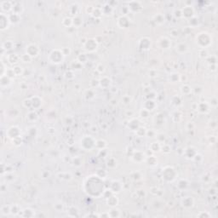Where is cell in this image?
Masks as SVG:
<instances>
[{"instance_id":"obj_1","label":"cell","mask_w":218,"mask_h":218,"mask_svg":"<svg viewBox=\"0 0 218 218\" xmlns=\"http://www.w3.org/2000/svg\"><path fill=\"white\" fill-rule=\"evenodd\" d=\"M196 43L199 47L205 49L212 43V37L206 32H201L196 36Z\"/></svg>"},{"instance_id":"obj_2","label":"cell","mask_w":218,"mask_h":218,"mask_svg":"<svg viewBox=\"0 0 218 218\" xmlns=\"http://www.w3.org/2000/svg\"><path fill=\"white\" fill-rule=\"evenodd\" d=\"M64 54L62 53V50H59V49H56V50H53L49 56V59L55 64H59L61 62H62L64 60Z\"/></svg>"},{"instance_id":"obj_3","label":"cell","mask_w":218,"mask_h":218,"mask_svg":"<svg viewBox=\"0 0 218 218\" xmlns=\"http://www.w3.org/2000/svg\"><path fill=\"white\" fill-rule=\"evenodd\" d=\"M176 175L177 174L175 172V170L171 166H167L163 170V173H162L163 179L168 181V182L175 181V178H176Z\"/></svg>"},{"instance_id":"obj_4","label":"cell","mask_w":218,"mask_h":218,"mask_svg":"<svg viewBox=\"0 0 218 218\" xmlns=\"http://www.w3.org/2000/svg\"><path fill=\"white\" fill-rule=\"evenodd\" d=\"M96 140L90 135H85L84 136L83 139L81 140V146L85 150H90L94 147L96 148Z\"/></svg>"},{"instance_id":"obj_5","label":"cell","mask_w":218,"mask_h":218,"mask_svg":"<svg viewBox=\"0 0 218 218\" xmlns=\"http://www.w3.org/2000/svg\"><path fill=\"white\" fill-rule=\"evenodd\" d=\"M27 54H28L32 58L36 57L39 54V48L34 44H30L27 46Z\"/></svg>"},{"instance_id":"obj_6","label":"cell","mask_w":218,"mask_h":218,"mask_svg":"<svg viewBox=\"0 0 218 218\" xmlns=\"http://www.w3.org/2000/svg\"><path fill=\"white\" fill-rule=\"evenodd\" d=\"M84 46L86 50L92 52L96 50L97 46H98V44H97V41L96 40V38H90V39H87L86 43L84 44Z\"/></svg>"},{"instance_id":"obj_7","label":"cell","mask_w":218,"mask_h":218,"mask_svg":"<svg viewBox=\"0 0 218 218\" xmlns=\"http://www.w3.org/2000/svg\"><path fill=\"white\" fill-rule=\"evenodd\" d=\"M181 15L186 18H192L194 16V9L192 6H185L181 9Z\"/></svg>"},{"instance_id":"obj_8","label":"cell","mask_w":218,"mask_h":218,"mask_svg":"<svg viewBox=\"0 0 218 218\" xmlns=\"http://www.w3.org/2000/svg\"><path fill=\"white\" fill-rule=\"evenodd\" d=\"M9 23V15H5L4 13H1V21H0V27H1V30H4V29L8 28Z\"/></svg>"},{"instance_id":"obj_9","label":"cell","mask_w":218,"mask_h":218,"mask_svg":"<svg viewBox=\"0 0 218 218\" xmlns=\"http://www.w3.org/2000/svg\"><path fill=\"white\" fill-rule=\"evenodd\" d=\"M123 188V184L120 182L119 181H112L111 183V188H110V190H111L112 193H119L121 192Z\"/></svg>"},{"instance_id":"obj_10","label":"cell","mask_w":218,"mask_h":218,"mask_svg":"<svg viewBox=\"0 0 218 218\" xmlns=\"http://www.w3.org/2000/svg\"><path fill=\"white\" fill-rule=\"evenodd\" d=\"M20 134H21L20 129L16 126L10 127V128L8 129V132H7L8 136L9 138H12V139L17 137V136H20Z\"/></svg>"},{"instance_id":"obj_11","label":"cell","mask_w":218,"mask_h":218,"mask_svg":"<svg viewBox=\"0 0 218 218\" xmlns=\"http://www.w3.org/2000/svg\"><path fill=\"white\" fill-rule=\"evenodd\" d=\"M139 46L142 50H148L151 46V40L149 38L144 37L139 40Z\"/></svg>"},{"instance_id":"obj_12","label":"cell","mask_w":218,"mask_h":218,"mask_svg":"<svg viewBox=\"0 0 218 218\" xmlns=\"http://www.w3.org/2000/svg\"><path fill=\"white\" fill-rule=\"evenodd\" d=\"M129 25V20L126 15H121L118 19V26L121 28H125Z\"/></svg>"},{"instance_id":"obj_13","label":"cell","mask_w":218,"mask_h":218,"mask_svg":"<svg viewBox=\"0 0 218 218\" xmlns=\"http://www.w3.org/2000/svg\"><path fill=\"white\" fill-rule=\"evenodd\" d=\"M198 154L196 149L193 147H188L185 150H183V154H185L186 158H193L194 156Z\"/></svg>"},{"instance_id":"obj_14","label":"cell","mask_w":218,"mask_h":218,"mask_svg":"<svg viewBox=\"0 0 218 218\" xmlns=\"http://www.w3.org/2000/svg\"><path fill=\"white\" fill-rule=\"evenodd\" d=\"M158 44H159V46H160V48L165 49V50H166V49H169V47L171 45V42L168 38L162 37L160 39L158 40Z\"/></svg>"},{"instance_id":"obj_15","label":"cell","mask_w":218,"mask_h":218,"mask_svg":"<svg viewBox=\"0 0 218 218\" xmlns=\"http://www.w3.org/2000/svg\"><path fill=\"white\" fill-rule=\"evenodd\" d=\"M181 204L185 208H191L193 206L194 204V200L192 197H185L182 200H181Z\"/></svg>"},{"instance_id":"obj_16","label":"cell","mask_w":218,"mask_h":218,"mask_svg":"<svg viewBox=\"0 0 218 218\" xmlns=\"http://www.w3.org/2000/svg\"><path fill=\"white\" fill-rule=\"evenodd\" d=\"M112 84V80L107 77H103L99 81V85L102 88H108Z\"/></svg>"},{"instance_id":"obj_17","label":"cell","mask_w":218,"mask_h":218,"mask_svg":"<svg viewBox=\"0 0 218 218\" xmlns=\"http://www.w3.org/2000/svg\"><path fill=\"white\" fill-rule=\"evenodd\" d=\"M133 4L135 5H133L131 2L129 3V9H131V10L134 11V12H137L139 11L140 9H142V4L141 3L138 2V1H133Z\"/></svg>"},{"instance_id":"obj_18","label":"cell","mask_w":218,"mask_h":218,"mask_svg":"<svg viewBox=\"0 0 218 218\" xmlns=\"http://www.w3.org/2000/svg\"><path fill=\"white\" fill-rule=\"evenodd\" d=\"M155 107H156L155 102H154V101L151 100V99L148 100L147 102H145V104H144V108L146 110H148V111H149V112L152 111V110L155 108Z\"/></svg>"},{"instance_id":"obj_19","label":"cell","mask_w":218,"mask_h":218,"mask_svg":"<svg viewBox=\"0 0 218 218\" xmlns=\"http://www.w3.org/2000/svg\"><path fill=\"white\" fill-rule=\"evenodd\" d=\"M197 109L199 111L200 113H207L209 111V105L206 102H200L197 105Z\"/></svg>"},{"instance_id":"obj_20","label":"cell","mask_w":218,"mask_h":218,"mask_svg":"<svg viewBox=\"0 0 218 218\" xmlns=\"http://www.w3.org/2000/svg\"><path fill=\"white\" fill-rule=\"evenodd\" d=\"M9 19L10 23L16 24V23H18V22H20V21H21V15L16 14V13H13V14L9 15Z\"/></svg>"},{"instance_id":"obj_21","label":"cell","mask_w":218,"mask_h":218,"mask_svg":"<svg viewBox=\"0 0 218 218\" xmlns=\"http://www.w3.org/2000/svg\"><path fill=\"white\" fill-rule=\"evenodd\" d=\"M12 9H13V11H14V13L21 15V13L22 12V10H23V7H22V4L21 3L16 2L15 4L12 6Z\"/></svg>"},{"instance_id":"obj_22","label":"cell","mask_w":218,"mask_h":218,"mask_svg":"<svg viewBox=\"0 0 218 218\" xmlns=\"http://www.w3.org/2000/svg\"><path fill=\"white\" fill-rule=\"evenodd\" d=\"M119 199L115 196H110L107 198V204L112 207H114L116 205H118Z\"/></svg>"},{"instance_id":"obj_23","label":"cell","mask_w":218,"mask_h":218,"mask_svg":"<svg viewBox=\"0 0 218 218\" xmlns=\"http://www.w3.org/2000/svg\"><path fill=\"white\" fill-rule=\"evenodd\" d=\"M150 150L152 152H154L160 151L161 150V145H160V143H159V142H152L151 144V146H150Z\"/></svg>"},{"instance_id":"obj_24","label":"cell","mask_w":218,"mask_h":218,"mask_svg":"<svg viewBox=\"0 0 218 218\" xmlns=\"http://www.w3.org/2000/svg\"><path fill=\"white\" fill-rule=\"evenodd\" d=\"M20 60V57H19L16 54H10L8 56V61L10 64H16Z\"/></svg>"},{"instance_id":"obj_25","label":"cell","mask_w":218,"mask_h":218,"mask_svg":"<svg viewBox=\"0 0 218 218\" xmlns=\"http://www.w3.org/2000/svg\"><path fill=\"white\" fill-rule=\"evenodd\" d=\"M169 79H170V81L172 83H176V82H178V81L181 80V75L179 73H173L170 74V76H169Z\"/></svg>"},{"instance_id":"obj_26","label":"cell","mask_w":218,"mask_h":218,"mask_svg":"<svg viewBox=\"0 0 218 218\" xmlns=\"http://www.w3.org/2000/svg\"><path fill=\"white\" fill-rule=\"evenodd\" d=\"M175 48H176V51H178L179 53H185V52H187V44L184 43L178 44Z\"/></svg>"},{"instance_id":"obj_27","label":"cell","mask_w":218,"mask_h":218,"mask_svg":"<svg viewBox=\"0 0 218 218\" xmlns=\"http://www.w3.org/2000/svg\"><path fill=\"white\" fill-rule=\"evenodd\" d=\"M71 67H72V68H73V69H75V70H81L83 67V65L79 61L77 60V61H73V62H72Z\"/></svg>"},{"instance_id":"obj_28","label":"cell","mask_w":218,"mask_h":218,"mask_svg":"<svg viewBox=\"0 0 218 218\" xmlns=\"http://www.w3.org/2000/svg\"><path fill=\"white\" fill-rule=\"evenodd\" d=\"M181 91L184 95H188V94H190L192 91V89L189 85H187V84H183L182 86L181 87Z\"/></svg>"},{"instance_id":"obj_29","label":"cell","mask_w":218,"mask_h":218,"mask_svg":"<svg viewBox=\"0 0 218 218\" xmlns=\"http://www.w3.org/2000/svg\"><path fill=\"white\" fill-rule=\"evenodd\" d=\"M62 24L66 27H68V28L71 27V26L73 25V19H71L70 17L64 18L63 21H62Z\"/></svg>"},{"instance_id":"obj_30","label":"cell","mask_w":218,"mask_h":218,"mask_svg":"<svg viewBox=\"0 0 218 218\" xmlns=\"http://www.w3.org/2000/svg\"><path fill=\"white\" fill-rule=\"evenodd\" d=\"M21 212V207L18 204H14L10 208V213L13 215H17L18 213Z\"/></svg>"},{"instance_id":"obj_31","label":"cell","mask_w":218,"mask_h":218,"mask_svg":"<svg viewBox=\"0 0 218 218\" xmlns=\"http://www.w3.org/2000/svg\"><path fill=\"white\" fill-rule=\"evenodd\" d=\"M181 186H182V187H181V190L185 189V188H186V187L188 186V181L186 180V179H181V180L179 181V182H178V184H177V187H180Z\"/></svg>"},{"instance_id":"obj_32","label":"cell","mask_w":218,"mask_h":218,"mask_svg":"<svg viewBox=\"0 0 218 218\" xmlns=\"http://www.w3.org/2000/svg\"><path fill=\"white\" fill-rule=\"evenodd\" d=\"M154 21L157 22L158 24H162L164 21V16L162 14H157L154 16Z\"/></svg>"},{"instance_id":"obj_33","label":"cell","mask_w":218,"mask_h":218,"mask_svg":"<svg viewBox=\"0 0 218 218\" xmlns=\"http://www.w3.org/2000/svg\"><path fill=\"white\" fill-rule=\"evenodd\" d=\"M144 157H145V155L144 154H142V156H139L138 155V151H136L134 152V155H133V158H134V160L135 162H142L143 161V159H144Z\"/></svg>"},{"instance_id":"obj_34","label":"cell","mask_w":218,"mask_h":218,"mask_svg":"<svg viewBox=\"0 0 218 218\" xmlns=\"http://www.w3.org/2000/svg\"><path fill=\"white\" fill-rule=\"evenodd\" d=\"M37 96H34V97H32V107H34V108H38L40 106H41V104H42V100H39L38 102H37Z\"/></svg>"},{"instance_id":"obj_35","label":"cell","mask_w":218,"mask_h":218,"mask_svg":"<svg viewBox=\"0 0 218 218\" xmlns=\"http://www.w3.org/2000/svg\"><path fill=\"white\" fill-rule=\"evenodd\" d=\"M135 133L137 134L138 136H141L142 137V136L147 135V129H146V128H143V127H139V128L136 129Z\"/></svg>"},{"instance_id":"obj_36","label":"cell","mask_w":218,"mask_h":218,"mask_svg":"<svg viewBox=\"0 0 218 218\" xmlns=\"http://www.w3.org/2000/svg\"><path fill=\"white\" fill-rule=\"evenodd\" d=\"M82 23H83V21L79 16H75V17L73 19V24L75 26V27H79Z\"/></svg>"},{"instance_id":"obj_37","label":"cell","mask_w":218,"mask_h":218,"mask_svg":"<svg viewBox=\"0 0 218 218\" xmlns=\"http://www.w3.org/2000/svg\"><path fill=\"white\" fill-rule=\"evenodd\" d=\"M32 211H34L33 210H32L30 209V208H26V209H24L23 210H22V216H24V217H31V216H33L32 214H29L30 212H32Z\"/></svg>"},{"instance_id":"obj_38","label":"cell","mask_w":218,"mask_h":218,"mask_svg":"<svg viewBox=\"0 0 218 218\" xmlns=\"http://www.w3.org/2000/svg\"><path fill=\"white\" fill-rule=\"evenodd\" d=\"M147 162L148 163L149 165H155L158 163V160L154 156H150V157H148Z\"/></svg>"},{"instance_id":"obj_39","label":"cell","mask_w":218,"mask_h":218,"mask_svg":"<svg viewBox=\"0 0 218 218\" xmlns=\"http://www.w3.org/2000/svg\"><path fill=\"white\" fill-rule=\"evenodd\" d=\"M13 42H11L10 40H9L7 42H5V43L3 44V48L4 49V50H11V49L13 48Z\"/></svg>"},{"instance_id":"obj_40","label":"cell","mask_w":218,"mask_h":218,"mask_svg":"<svg viewBox=\"0 0 218 218\" xmlns=\"http://www.w3.org/2000/svg\"><path fill=\"white\" fill-rule=\"evenodd\" d=\"M107 166L110 167V168H113V167H115L116 165H117V161L115 160V158H109L108 160H107Z\"/></svg>"},{"instance_id":"obj_41","label":"cell","mask_w":218,"mask_h":218,"mask_svg":"<svg viewBox=\"0 0 218 218\" xmlns=\"http://www.w3.org/2000/svg\"><path fill=\"white\" fill-rule=\"evenodd\" d=\"M94 96H95V92H94V90L90 89V90H87L86 92H85V97L87 99H92L94 98Z\"/></svg>"},{"instance_id":"obj_42","label":"cell","mask_w":218,"mask_h":218,"mask_svg":"<svg viewBox=\"0 0 218 218\" xmlns=\"http://www.w3.org/2000/svg\"><path fill=\"white\" fill-rule=\"evenodd\" d=\"M73 165H75L77 167H79L82 165V159L79 157H75L73 159Z\"/></svg>"},{"instance_id":"obj_43","label":"cell","mask_w":218,"mask_h":218,"mask_svg":"<svg viewBox=\"0 0 218 218\" xmlns=\"http://www.w3.org/2000/svg\"><path fill=\"white\" fill-rule=\"evenodd\" d=\"M13 70H14L15 75H21V74L23 73V69H22L21 67L16 66L15 67L13 68Z\"/></svg>"},{"instance_id":"obj_44","label":"cell","mask_w":218,"mask_h":218,"mask_svg":"<svg viewBox=\"0 0 218 218\" xmlns=\"http://www.w3.org/2000/svg\"><path fill=\"white\" fill-rule=\"evenodd\" d=\"M27 118L30 120H32V121H33V120H36L38 119V115H37V113L34 112H30L28 113Z\"/></svg>"},{"instance_id":"obj_45","label":"cell","mask_w":218,"mask_h":218,"mask_svg":"<svg viewBox=\"0 0 218 218\" xmlns=\"http://www.w3.org/2000/svg\"><path fill=\"white\" fill-rule=\"evenodd\" d=\"M32 59V58L30 56H29L28 54H27V53L24 54L23 56H21V60L23 61L24 62H30Z\"/></svg>"},{"instance_id":"obj_46","label":"cell","mask_w":218,"mask_h":218,"mask_svg":"<svg viewBox=\"0 0 218 218\" xmlns=\"http://www.w3.org/2000/svg\"><path fill=\"white\" fill-rule=\"evenodd\" d=\"M122 101L125 104H129V103H131V97L129 96H128V95H125V96H123Z\"/></svg>"},{"instance_id":"obj_47","label":"cell","mask_w":218,"mask_h":218,"mask_svg":"<svg viewBox=\"0 0 218 218\" xmlns=\"http://www.w3.org/2000/svg\"><path fill=\"white\" fill-rule=\"evenodd\" d=\"M87 60V56L85 54H80L79 56H78V61H79L81 63L82 62H85Z\"/></svg>"},{"instance_id":"obj_48","label":"cell","mask_w":218,"mask_h":218,"mask_svg":"<svg viewBox=\"0 0 218 218\" xmlns=\"http://www.w3.org/2000/svg\"><path fill=\"white\" fill-rule=\"evenodd\" d=\"M140 114H141L142 118H148L149 116V111L146 110L145 108H143V109H142V111L140 112Z\"/></svg>"},{"instance_id":"obj_49","label":"cell","mask_w":218,"mask_h":218,"mask_svg":"<svg viewBox=\"0 0 218 218\" xmlns=\"http://www.w3.org/2000/svg\"><path fill=\"white\" fill-rule=\"evenodd\" d=\"M161 149H162V151L164 152V154H169L171 150H170V147L169 145H164L163 147H161Z\"/></svg>"},{"instance_id":"obj_50","label":"cell","mask_w":218,"mask_h":218,"mask_svg":"<svg viewBox=\"0 0 218 218\" xmlns=\"http://www.w3.org/2000/svg\"><path fill=\"white\" fill-rule=\"evenodd\" d=\"M96 70L98 71L100 73H103L104 71H105V67H104L102 64H100V65H98V66H97Z\"/></svg>"},{"instance_id":"obj_51","label":"cell","mask_w":218,"mask_h":218,"mask_svg":"<svg viewBox=\"0 0 218 218\" xmlns=\"http://www.w3.org/2000/svg\"><path fill=\"white\" fill-rule=\"evenodd\" d=\"M197 216H198V217H210L211 215L209 214V213H207V212H201V213L198 214Z\"/></svg>"},{"instance_id":"obj_52","label":"cell","mask_w":218,"mask_h":218,"mask_svg":"<svg viewBox=\"0 0 218 218\" xmlns=\"http://www.w3.org/2000/svg\"><path fill=\"white\" fill-rule=\"evenodd\" d=\"M50 176V171H46V170H44L42 172V177L43 178H49Z\"/></svg>"},{"instance_id":"obj_53","label":"cell","mask_w":218,"mask_h":218,"mask_svg":"<svg viewBox=\"0 0 218 218\" xmlns=\"http://www.w3.org/2000/svg\"><path fill=\"white\" fill-rule=\"evenodd\" d=\"M61 50H62V53L64 54V56H67V55H69L70 54V50L68 48H67V47H65V48H62L61 49Z\"/></svg>"},{"instance_id":"obj_54","label":"cell","mask_w":218,"mask_h":218,"mask_svg":"<svg viewBox=\"0 0 218 218\" xmlns=\"http://www.w3.org/2000/svg\"><path fill=\"white\" fill-rule=\"evenodd\" d=\"M156 75H157V72H156V71H154V70H150V71H149V76L155 77Z\"/></svg>"},{"instance_id":"obj_55","label":"cell","mask_w":218,"mask_h":218,"mask_svg":"<svg viewBox=\"0 0 218 218\" xmlns=\"http://www.w3.org/2000/svg\"><path fill=\"white\" fill-rule=\"evenodd\" d=\"M175 15L177 16V17H181V16H182V15H181V10H180V9L175 10Z\"/></svg>"},{"instance_id":"obj_56","label":"cell","mask_w":218,"mask_h":218,"mask_svg":"<svg viewBox=\"0 0 218 218\" xmlns=\"http://www.w3.org/2000/svg\"><path fill=\"white\" fill-rule=\"evenodd\" d=\"M147 135H151V137H154V135H155V132L154 131H147Z\"/></svg>"},{"instance_id":"obj_57","label":"cell","mask_w":218,"mask_h":218,"mask_svg":"<svg viewBox=\"0 0 218 218\" xmlns=\"http://www.w3.org/2000/svg\"><path fill=\"white\" fill-rule=\"evenodd\" d=\"M87 216H97V217H100V215H96V214H90V215H86L85 216V217H87Z\"/></svg>"}]
</instances>
